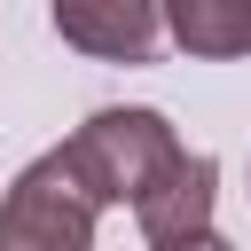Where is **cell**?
<instances>
[{
	"label": "cell",
	"mask_w": 251,
	"mask_h": 251,
	"mask_svg": "<svg viewBox=\"0 0 251 251\" xmlns=\"http://www.w3.org/2000/svg\"><path fill=\"white\" fill-rule=\"evenodd\" d=\"M165 39L180 55H251V0H165Z\"/></svg>",
	"instance_id": "5b68a950"
},
{
	"label": "cell",
	"mask_w": 251,
	"mask_h": 251,
	"mask_svg": "<svg viewBox=\"0 0 251 251\" xmlns=\"http://www.w3.org/2000/svg\"><path fill=\"white\" fill-rule=\"evenodd\" d=\"M212 196H220V165H212L204 149H180V157L141 188L133 220H141V235L165 251V243H188V235L212 227Z\"/></svg>",
	"instance_id": "277c9868"
},
{
	"label": "cell",
	"mask_w": 251,
	"mask_h": 251,
	"mask_svg": "<svg viewBox=\"0 0 251 251\" xmlns=\"http://www.w3.org/2000/svg\"><path fill=\"white\" fill-rule=\"evenodd\" d=\"M165 251H235V243H227V235H212V227H204V235H188V243H165Z\"/></svg>",
	"instance_id": "8992f818"
},
{
	"label": "cell",
	"mask_w": 251,
	"mask_h": 251,
	"mask_svg": "<svg viewBox=\"0 0 251 251\" xmlns=\"http://www.w3.org/2000/svg\"><path fill=\"white\" fill-rule=\"evenodd\" d=\"M94 220H102V204L86 196L71 157L47 149L0 196V251H94Z\"/></svg>",
	"instance_id": "7a4b0ae2"
},
{
	"label": "cell",
	"mask_w": 251,
	"mask_h": 251,
	"mask_svg": "<svg viewBox=\"0 0 251 251\" xmlns=\"http://www.w3.org/2000/svg\"><path fill=\"white\" fill-rule=\"evenodd\" d=\"M55 31L94 63H149L165 47V0H55Z\"/></svg>",
	"instance_id": "3957f363"
},
{
	"label": "cell",
	"mask_w": 251,
	"mask_h": 251,
	"mask_svg": "<svg viewBox=\"0 0 251 251\" xmlns=\"http://www.w3.org/2000/svg\"><path fill=\"white\" fill-rule=\"evenodd\" d=\"M63 157H71V173L86 180L94 204H141V188L180 157V141H173V126H165L157 110H94V118L63 141Z\"/></svg>",
	"instance_id": "6da1fadb"
}]
</instances>
